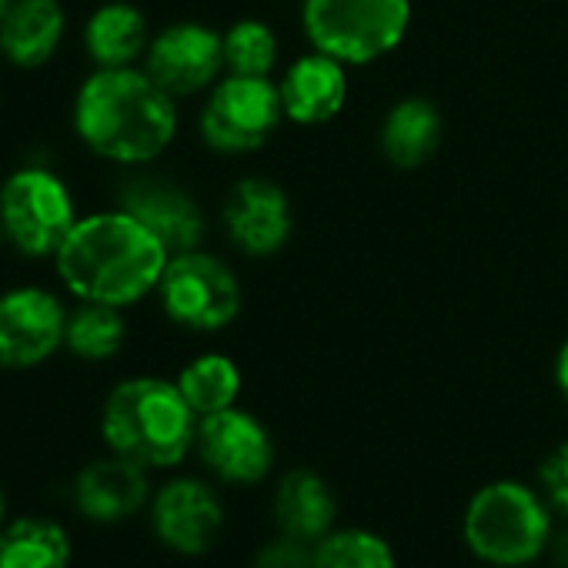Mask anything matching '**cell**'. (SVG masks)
<instances>
[{"mask_svg":"<svg viewBox=\"0 0 568 568\" xmlns=\"http://www.w3.org/2000/svg\"><path fill=\"white\" fill-rule=\"evenodd\" d=\"M171 251L124 207L81 214L58 254V277L78 302L131 308L158 292Z\"/></svg>","mask_w":568,"mask_h":568,"instance_id":"obj_1","label":"cell"},{"mask_svg":"<svg viewBox=\"0 0 568 568\" xmlns=\"http://www.w3.org/2000/svg\"><path fill=\"white\" fill-rule=\"evenodd\" d=\"M74 134L111 164H151L178 138V101L144 68H94L74 94Z\"/></svg>","mask_w":568,"mask_h":568,"instance_id":"obj_2","label":"cell"},{"mask_svg":"<svg viewBox=\"0 0 568 568\" xmlns=\"http://www.w3.org/2000/svg\"><path fill=\"white\" fill-rule=\"evenodd\" d=\"M101 445L148 471H171L194 452L197 415L178 382L161 375H134L118 382L98 412Z\"/></svg>","mask_w":568,"mask_h":568,"instance_id":"obj_3","label":"cell"},{"mask_svg":"<svg viewBox=\"0 0 568 568\" xmlns=\"http://www.w3.org/2000/svg\"><path fill=\"white\" fill-rule=\"evenodd\" d=\"M462 535L475 558L495 568H521L551 541V505L521 481H488L468 498Z\"/></svg>","mask_w":568,"mask_h":568,"instance_id":"obj_4","label":"cell"},{"mask_svg":"<svg viewBox=\"0 0 568 568\" xmlns=\"http://www.w3.org/2000/svg\"><path fill=\"white\" fill-rule=\"evenodd\" d=\"M302 28L312 51L368 68L408 38L412 0H302Z\"/></svg>","mask_w":568,"mask_h":568,"instance_id":"obj_5","label":"cell"},{"mask_svg":"<svg viewBox=\"0 0 568 568\" xmlns=\"http://www.w3.org/2000/svg\"><path fill=\"white\" fill-rule=\"evenodd\" d=\"M154 295L161 298L164 315L178 328L197 335L224 332L237 322L244 308V288L237 271L204 247L171 254Z\"/></svg>","mask_w":568,"mask_h":568,"instance_id":"obj_6","label":"cell"},{"mask_svg":"<svg viewBox=\"0 0 568 568\" xmlns=\"http://www.w3.org/2000/svg\"><path fill=\"white\" fill-rule=\"evenodd\" d=\"M78 217L68 181L51 168H21L0 184L4 237L28 257H54Z\"/></svg>","mask_w":568,"mask_h":568,"instance_id":"obj_7","label":"cell"},{"mask_svg":"<svg viewBox=\"0 0 568 568\" xmlns=\"http://www.w3.org/2000/svg\"><path fill=\"white\" fill-rule=\"evenodd\" d=\"M284 124L277 84L271 78L224 74L201 104V141L217 154H254Z\"/></svg>","mask_w":568,"mask_h":568,"instance_id":"obj_8","label":"cell"},{"mask_svg":"<svg viewBox=\"0 0 568 568\" xmlns=\"http://www.w3.org/2000/svg\"><path fill=\"white\" fill-rule=\"evenodd\" d=\"M151 475L154 471L144 465L104 448V455L74 468L68 481V505L74 518L91 528H118L148 511L154 495Z\"/></svg>","mask_w":568,"mask_h":568,"instance_id":"obj_9","label":"cell"},{"mask_svg":"<svg viewBox=\"0 0 568 568\" xmlns=\"http://www.w3.org/2000/svg\"><path fill=\"white\" fill-rule=\"evenodd\" d=\"M144 515L154 541L181 558L207 555L224 528V505L217 491L194 475H171L154 485Z\"/></svg>","mask_w":568,"mask_h":568,"instance_id":"obj_10","label":"cell"},{"mask_svg":"<svg viewBox=\"0 0 568 568\" xmlns=\"http://www.w3.org/2000/svg\"><path fill=\"white\" fill-rule=\"evenodd\" d=\"M68 305L38 284L0 295V368L34 372L64 352Z\"/></svg>","mask_w":568,"mask_h":568,"instance_id":"obj_11","label":"cell"},{"mask_svg":"<svg viewBox=\"0 0 568 568\" xmlns=\"http://www.w3.org/2000/svg\"><path fill=\"white\" fill-rule=\"evenodd\" d=\"M141 68L174 98L207 94L224 78L221 31L201 21H174L151 38Z\"/></svg>","mask_w":568,"mask_h":568,"instance_id":"obj_12","label":"cell"},{"mask_svg":"<svg viewBox=\"0 0 568 568\" xmlns=\"http://www.w3.org/2000/svg\"><path fill=\"white\" fill-rule=\"evenodd\" d=\"M194 455L227 485H257L274 465V438L264 422L237 405L197 418Z\"/></svg>","mask_w":568,"mask_h":568,"instance_id":"obj_13","label":"cell"},{"mask_svg":"<svg viewBox=\"0 0 568 568\" xmlns=\"http://www.w3.org/2000/svg\"><path fill=\"white\" fill-rule=\"evenodd\" d=\"M224 237L247 257H271L295 234V204L277 181L247 174L237 178L221 204Z\"/></svg>","mask_w":568,"mask_h":568,"instance_id":"obj_14","label":"cell"},{"mask_svg":"<svg viewBox=\"0 0 568 568\" xmlns=\"http://www.w3.org/2000/svg\"><path fill=\"white\" fill-rule=\"evenodd\" d=\"M118 207L134 214L171 254L204 244L207 217L187 187L168 178H131L121 187Z\"/></svg>","mask_w":568,"mask_h":568,"instance_id":"obj_15","label":"cell"},{"mask_svg":"<svg viewBox=\"0 0 568 568\" xmlns=\"http://www.w3.org/2000/svg\"><path fill=\"white\" fill-rule=\"evenodd\" d=\"M284 121L302 128H322L335 121L352 94L348 68L322 51H308L288 64V71L277 81Z\"/></svg>","mask_w":568,"mask_h":568,"instance_id":"obj_16","label":"cell"},{"mask_svg":"<svg viewBox=\"0 0 568 568\" xmlns=\"http://www.w3.org/2000/svg\"><path fill=\"white\" fill-rule=\"evenodd\" d=\"M78 535L58 511H14L0 528V568H74Z\"/></svg>","mask_w":568,"mask_h":568,"instance_id":"obj_17","label":"cell"},{"mask_svg":"<svg viewBox=\"0 0 568 568\" xmlns=\"http://www.w3.org/2000/svg\"><path fill=\"white\" fill-rule=\"evenodd\" d=\"M68 11L61 0H11L0 21V54L21 71L44 68L64 44Z\"/></svg>","mask_w":568,"mask_h":568,"instance_id":"obj_18","label":"cell"},{"mask_svg":"<svg viewBox=\"0 0 568 568\" xmlns=\"http://www.w3.org/2000/svg\"><path fill=\"white\" fill-rule=\"evenodd\" d=\"M445 141V118L432 98L408 94L398 98L382 124H378V148L395 171H418L425 168Z\"/></svg>","mask_w":568,"mask_h":568,"instance_id":"obj_19","label":"cell"},{"mask_svg":"<svg viewBox=\"0 0 568 568\" xmlns=\"http://www.w3.org/2000/svg\"><path fill=\"white\" fill-rule=\"evenodd\" d=\"M338 518V501L332 485L312 471V468H295L277 478L274 488V521L281 535L298 538V541H322Z\"/></svg>","mask_w":568,"mask_h":568,"instance_id":"obj_20","label":"cell"},{"mask_svg":"<svg viewBox=\"0 0 568 568\" xmlns=\"http://www.w3.org/2000/svg\"><path fill=\"white\" fill-rule=\"evenodd\" d=\"M151 48V28L141 8L128 0L101 4L84 24V51L94 68H138Z\"/></svg>","mask_w":568,"mask_h":568,"instance_id":"obj_21","label":"cell"},{"mask_svg":"<svg viewBox=\"0 0 568 568\" xmlns=\"http://www.w3.org/2000/svg\"><path fill=\"white\" fill-rule=\"evenodd\" d=\"M128 342V318L124 308L98 305V302H78V308L68 312V332H64V352L78 362L101 365L121 355Z\"/></svg>","mask_w":568,"mask_h":568,"instance_id":"obj_22","label":"cell"},{"mask_svg":"<svg viewBox=\"0 0 568 568\" xmlns=\"http://www.w3.org/2000/svg\"><path fill=\"white\" fill-rule=\"evenodd\" d=\"M178 388L187 398V405L194 408L197 418L224 412L231 405H237L241 398V368L234 358L221 355V352H204L197 358H191L181 372H178Z\"/></svg>","mask_w":568,"mask_h":568,"instance_id":"obj_23","label":"cell"},{"mask_svg":"<svg viewBox=\"0 0 568 568\" xmlns=\"http://www.w3.org/2000/svg\"><path fill=\"white\" fill-rule=\"evenodd\" d=\"M224 41V74L241 78H271L277 68V34L261 18H241L227 31H221Z\"/></svg>","mask_w":568,"mask_h":568,"instance_id":"obj_24","label":"cell"},{"mask_svg":"<svg viewBox=\"0 0 568 568\" xmlns=\"http://www.w3.org/2000/svg\"><path fill=\"white\" fill-rule=\"evenodd\" d=\"M312 568H395V551L368 528H332L315 541Z\"/></svg>","mask_w":568,"mask_h":568,"instance_id":"obj_25","label":"cell"},{"mask_svg":"<svg viewBox=\"0 0 568 568\" xmlns=\"http://www.w3.org/2000/svg\"><path fill=\"white\" fill-rule=\"evenodd\" d=\"M538 481H541V495L545 501L568 515V442H561L558 448H551L538 468Z\"/></svg>","mask_w":568,"mask_h":568,"instance_id":"obj_26","label":"cell"},{"mask_svg":"<svg viewBox=\"0 0 568 568\" xmlns=\"http://www.w3.org/2000/svg\"><path fill=\"white\" fill-rule=\"evenodd\" d=\"M315 545L281 535L254 555V568H312Z\"/></svg>","mask_w":568,"mask_h":568,"instance_id":"obj_27","label":"cell"},{"mask_svg":"<svg viewBox=\"0 0 568 568\" xmlns=\"http://www.w3.org/2000/svg\"><path fill=\"white\" fill-rule=\"evenodd\" d=\"M555 385H558L561 398L568 402V338H565V345L555 355Z\"/></svg>","mask_w":568,"mask_h":568,"instance_id":"obj_28","label":"cell"},{"mask_svg":"<svg viewBox=\"0 0 568 568\" xmlns=\"http://www.w3.org/2000/svg\"><path fill=\"white\" fill-rule=\"evenodd\" d=\"M14 515V508H11V491H8V485L0 481V528L8 525V518Z\"/></svg>","mask_w":568,"mask_h":568,"instance_id":"obj_29","label":"cell"},{"mask_svg":"<svg viewBox=\"0 0 568 568\" xmlns=\"http://www.w3.org/2000/svg\"><path fill=\"white\" fill-rule=\"evenodd\" d=\"M555 561H558L561 568H568V531L555 541Z\"/></svg>","mask_w":568,"mask_h":568,"instance_id":"obj_30","label":"cell"},{"mask_svg":"<svg viewBox=\"0 0 568 568\" xmlns=\"http://www.w3.org/2000/svg\"><path fill=\"white\" fill-rule=\"evenodd\" d=\"M8 8H11V0H0V21H4V14H8Z\"/></svg>","mask_w":568,"mask_h":568,"instance_id":"obj_31","label":"cell"},{"mask_svg":"<svg viewBox=\"0 0 568 568\" xmlns=\"http://www.w3.org/2000/svg\"><path fill=\"white\" fill-rule=\"evenodd\" d=\"M8 237H4V221H0V244H4Z\"/></svg>","mask_w":568,"mask_h":568,"instance_id":"obj_32","label":"cell"}]
</instances>
